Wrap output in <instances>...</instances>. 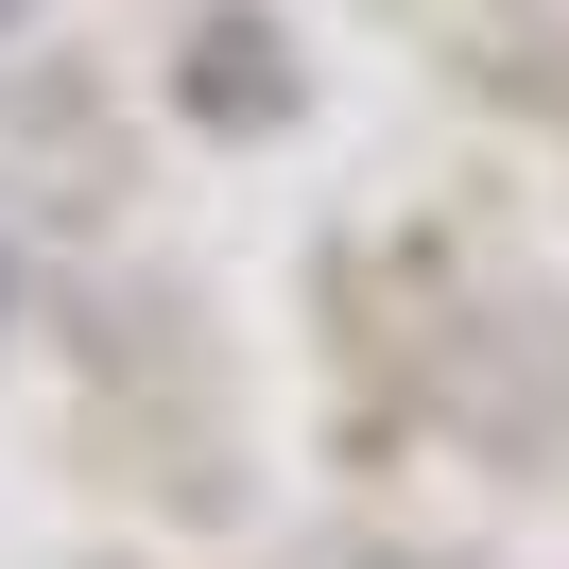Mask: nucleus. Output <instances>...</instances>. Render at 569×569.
Wrapping results in <instances>:
<instances>
[{
	"instance_id": "f257e3e1",
	"label": "nucleus",
	"mask_w": 569,
	"mask_h": 569,
	"mask_svg": "<svg viewBox=\"0 0 569 569\" xmlns=\"http://www.w3.org/2000/svg\"><path fill=\"white\" fill-rule=\"evenodd\" d=\"M190 87H208V104H277V52H259V36H208V52H190Z\"/></svg>"
},
{
	"instance_id": "f03ea898",
	"label": "nucleus",
	"mask_w": 569,
	"mask_h": 569,
	"mask_svg": "<svg viewBox=\"0 0 569 569\" xmlns=\"http://www.w3.org/2000/svg\"><path fill=\"white\" fill-rule=\"evenodd\" d=\"M0 311H18V293H0Z\"/></svg>"
},
{
	"instance_id": "7ed1b4c3",
	"label": "nucleus",
	"mask_w": 569,
	"mask_h": 569,
	"mask_svg": "<svg viewBox=\"0 0 569 569\" xmlns=\"http://www.w3.org/2000/svg\"><path fill=\"white\" fill-rule=\"evenodd\" d=\"M0 18H18V0H0Z\"/></svg>"
}]
</instances>
